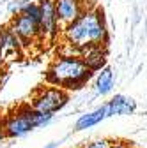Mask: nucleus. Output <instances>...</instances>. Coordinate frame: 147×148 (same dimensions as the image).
<instances>
[{
    "label": "nucleus",
    "instance_id": "f257e3e1",
    "mask_svg": "<svg viewBox=\"0 0 147 148\" xmlns=\"http://www.w3.org/2000/svg\"><path fill=\"white\" fill-rule=\"evenodd\" d=\"M64 41L71 44L73 48H76L80 51L98 48L108 42V32L105 25V18L101 9H90L85 11L76 21H73L69 27L62 30Z\"/></svg>",
    "mask_w": 147,
    "mask_h": 148
},
{
    "label": "nucleus",
    "instance_id": "f03ea898",
    "mask_svg": "<svg viewBox=\"0 0 147 148\" xmlns=\"http://www.w3.org/2000/svg\"><path fill=\"white\" fill-rule=\"evenodd\" d=\"M90 78V71L80 57H57L46 72V81L57 88L80 90Z\"/></svg>",
    "mask_w": 147,
    "mask_h": 148
},
{
    "label": "nucleus",
    "instance_id": "7ed1b4c3",
    "mask_svg": "<svg viewBox=\"0 0 147 148\" xmlns=\"http://www.w3.org/2000/svg\"><path fill=\"white\" fill-rule=\"evenodd\" d=\"M53 115H41L35 113L30 106H20L14 113H11L4 122L6 138H21L32 129L46 125Z\"/></svg>",
    "mask_w": 147,
    "mask_h": 148
},
{
    "label": "nucleus",
    "instance_id": "20e7f679",
    "mask_svg": "<svg viewBox=\"0 0 147 148\" xmlns=\"http://www.w3.org/2000/svg\"><path fill=\"white\" fill-rule=\"evenodd\" d=\"M67 102V94L62 88L57 86H48L37 90V94L32 99V109L41 115H53Z\"/></svg>",
    "mask_w": 147,
    "mask_h": 148
},
{
    "label": "nucleus",
    "instance_id": "39448f33",
    "mask_svg": "<svg viewBox=\"0 0 147 148\" xmlns=\"http://www.w3.org/2000/svg\"><path fill=\"white\" fill-rule=\"evenodd\" d=\"M39 20H41V16H32V14H27V12H20L11 20L9 28L18 37L20 42L30 44L35 39H41Z\"/></svg>",
    "mask_w": 147,
    "mask_h": 148
},
{
    "label": "nucleus",
    "instance_id": "423d86ee",
    "mask_svg": "<svg viewBox=\"0 0 147 148\" xmlns=\"http://www.w3.org/2000/svg\"><path fill=\"white\" fill-rule=\"evenodd\" d=\"M39 32L41 41H53L59 35V23L55 14V0H43L39 2Z\"/></svg>",
    "mask_w": 147,
    "mask_h": 148
},
{
    "label": "nucleus",
    "instance_id": "0eeeda50",
    "mask_svg": "<svg viewBox=\"0 0 147 148\" xmlns=\"http://www.w3.org/2000/svg\"><path fill=\"white\" fill-rule=\"evenodd\" d=\"M85 12L83 0H55V14H57V23L59 28L69 27L73 21Z\"/></svg>",
    "mask_w": 147,
    "mask_h": 148
},
{
    "label": "nucleus",
    "instance_id": "6e6552de",
    "mask_svg": "<svg viewBox=\"0 0 147 148\" xmlns=\"http://www.w3.org/2000/svg\"><path fill=\"white\" fill-rule=\"evenodd\" d=\"M106 106V115L114 116V115H131L137 109V104L133 99L124 97V95H115Z\"/></svg>",
    "mask_w": 147,
    "mask_h": 148
},
{
    "label": "nucleus",
    "instance_id": "1a4fd4ad",
    "mask_svg": "<svg viewBox=\"0 0 147 148\" xmlns=\"http://www.w3.org/2000/svg\"><path fill=\"white\" fill-rule=\"evenodd\" d=\"M21 42L18 41V37L11 32L9 27H0V48H2V57L9 58L11 55L20 53Z\"/></svg>",
    "mask_w": 147,
    "mask_h": 148
},
{
    "label": "nucleus",
    "instance_id": "9d476101",
    "mask_svg": "<svg viewBox=\"0 0 147 148\" xmlns=\"http://www.w3.org/2000/svg\"><path fill=\"white\" fill-rule=\"evenodd\" d=\"M85 65L90 69V71H101L106 64V51L103 49V46H98V48H90V49H85L82 51V57H80Z\"/></svg>",
    "mask_w": 147,
    "mask_h": 148
},
{
    "label": "nucleus",
    "instance_id": "9b49d317",
    "mask_svg": "<svg viewBox=\"0 0 147 148\" xmlns=\"http://www.w3.org/2000/svg\"><path fill=\"white\" fill-rule=\"evenodd\" d=\"M108 115H106V106H101L98 109H94L92 113H87V115H82L76 123H75V131H83V129H90L98 125L101 120H105Z\"/></svg>",
    "mask_w": 147,
    "mask_h": 148
},
{
    "label": "nucleus",
    "instance_id": "f8f14e48",
    "mask_svg": "<svg viewBox=\"0 0 147 148\" xmlns=\"http://www.w3.org/2000/svg\"><path fill=\"white\" fill-rule=\"evenodd\" d=\"M112 88H114V71L110 67H103L96 79V92L99 95H106L112 92Z\"/></svg>",
    "mask_w": 147,
    "mask_h": 148
},
{
    "label": "nucleus",
    "instance_id": "ddd939ff",
    "mask_svg": "<svg viewBox=\"0 0 147 148\" xmlns=\"http://www.w3.org/2000/svg\"><path fill=\"white\" fill-rule=\"evenodd\" d=\"M110 145H112V141H108V139H96V141L85 143L80 148H110Z\"/></svg>",
    "mask_w": 147,
    "mask_h": 148
},
{
    "label": "nucleus",
    "instance_id": "4468645a",
    "mask_svg": "<svg viewBox=\"0 0 147 148\" xmlns=\"http://www.w3.org/2000/svg\"><path fill=\"white\" fill-rule=\"evenodd\" d=\"M110 148H133V146L128 145V143H112V145H110Z\"/></svg>",
    "mask_w": 147,
    "mask_h": 148
},
{
    "label": "nucleus",
    "instance_id": "2eb2a0df",
    "mask_svg": "<svg viewBox=\"0 0 147 148\" xmlns=\"http://www.w3.org/2000/svg\"><path fill=\"white\" fill-rule=\"evenodd\" d=\"M6 139V132H4V122L0 120V141Z\"/></svg>",
    "mask_w": 147,
    "mask_h": 148
},
{
    "label": "nucleus",
    "instance_id": "dca6fc26",
    "mask_svg": "<svg viewBox=\"0 0 147 148\" xmlns=\"http://www.w3.org/2000/svg\"><path fill=\"white\" fill-rule=\"evenodd\" d=\"M59 146V143H50L48 146H44V148H57Z\"/></svg>",
    "mask_w": 147,
    "mask_h": 148
},
{
    "label": "nucleus",
    "instance_id": "f3484780",
    "mask_svg": "<svg viewBox=\"0 0 147 148\" xmlns=\"http://www.w3.org/2000/svg\"><path fill=\"white\" fill-rule=\"evenodd\" d=\"M25 2H28V0H25ZM30 2H32V0H30Z\"/></svg>",
    "mask_w": 147,
    "mask_h": 148
}]
</instances>
